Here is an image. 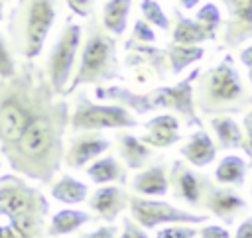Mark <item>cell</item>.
Wrapping results in <instances>:
<instances>
[{"label":"cell","mask_w":252,"mask_h":238,"mask_svg":"<svg viewBox=\"0 0 252 238\" xmlns=\"http://www.w3.org/2000/svg\"><path fill=\"white\" fill-rule=\"evenodd\" d=\"M49 201L28 179L0 175V238H47Z\"/></svg>","instance_id":"6da1fadb"},{"label":"cell","mask_w":252,"mask_h":238,"mask_svg":"<svg viewBox=\"0 0 252 238\" xmlns=\"http://www.w3.org/2000/svg\"><path fill=\"white\" fill-rule=\"evenodd\" d=\"M193 89V104L205 116H230L252 106V92L244 87L242 77L230 55L207 71H199Z\"/></svg>","instance_id":"7a4b0ae2"},{"label":"cell","mask_w":252,"mask_h":238,"mask_svg":"<svg viewBox=\"0 0 252 238\" xmlns=\"http://www.w3.org/2000/svg\"><path fill=\"white\" fill-rule=\"evenodd\" d=\"M57 18V0H16L8 12V41L12 55L33 61Z\"/></svg>","instance_id":"3957f363"},{"label":"cell","mask_w":252,"mask_h":238,"mask_svg":"<svg viewBox=\"0 0 252 238\" xmlns=\"http://www.w3.org/2000/svg\"><path fill=\"white\" fill-rule=\"evenodd\" d=\"M87 33L85 41H81V55L79 67L69 81L63 98L75 92L83 85H96L102 87L112 79H120V61H118V45L116 39L102 28V24L94 18H87Z\"/></svg>","instance_id":"277c9868"},{"label":"cell","mask_w":252,"mask_h":238,"mask_svg":"<svg viewBox=\"0 0 252 238\" xmlns=\"http://www.w3.org/2000/svg\"><path fill=\"white\" fill-rule=\"evenodd\" d=\"M140 126L138 118L124 106L110 102H93L85 92H79L69 114L71 132H100V130H126Z\"/></svg>","instance_id":"5b68a950"},{"label":"cell","mask_w":252,"mask_h":238,"mask_svg":"<svg viewBox=\"0 0 252 238\" xmlns=\"http://www.w3.org/2000/svg\"><path fill=\"white\" fill-rule=\"evenodd\" d=\"M81 39H83V26H79L75 22H67L49 51L47 65H45V77H47L53 92L61 98L71 81L75 59H77V53L81 47Z\"/></svg>","instance_id":"8992f818"},{"label":"cell","mask_w":252,"mask_h":238,"mask_svg":"<svg viewBox=\"0 0 252 238\" xmlns=\"http://www.w3.org/2000/svg\"><path fill=\"white\" fill-rule=\"evenodd\" d=\"M128 207L132 220L138 222L144 230L158 228L161 224H203L207 222V214H197L191 210H183L165 201H154L148 197H128Z\"/></svg>","instance_id":"52a82bcc"},{"label":"cell","mask_w":252,"mask_h":238,"mask_svg":"<svg viewBox=\"0 0 252 238\" xmlns=\"http://www.w3.org/2000/svg\"><path fill=\"white\" fill-rule=\"evenodd\" d=\"M199 67L193 69L185 79H181L179 83L171 85V87H156L150 92V100L154 104V108H161V110H171L175 114H179L187 126H195L197 130L203 128V122L195 110L193 104V83L199 75Z\"/></svg>","instance_id":"ba28073f"},{"label":"cell","mask_w":252,"mask_h":238,"mask_svg":"<svg viewBox=\"0 0 252 238\" xmlns=\"http://www.w3.org/2000/svg\"><path fill=\"white\" fill-rule=\"evenodd\" d=\"M124 65L134 71V81L138 85H150L154 81H163L169 77V63L165 49L154 43H132L124 41Z\"/></svg>","instance_id":"9c48e42d"},{"label":"cell","mask_w":252,"mask_h":238,"mask_svg":"<svg viewBox=\"0 0 252 238\" xmlns=\"http://www.w3.org/2000/svg\"><path fill=\"white\" fill-rule=\"evenodd\" d=\"M167 179H169V187L173 189V197L175 199H179L181 203H185V205H189L193 208L201 207L205 189H207V185L211 181L207 175L193 171L185 161L177 159V161L171 163Z\"/></svg>","instance_id":"30bf717a"},{"label":"cell","mask_w":252,"mask_h":238,"mask_svg":"<svg viewBox=\"0 0 252 238\" xmlns=\"http://www.w3.org/2000/svg\"><path fill=\"white\" fill-rule=\"evenodd\" d=\"M203 208H207L213 216H217L219 220H222L226 226L234 224L236 218L248 208V203L244 201L242 195H238L232 187L226 185H215L213 181H209L205 195H203Z\"/></svg>","instance_id":"8fae6325"},{"label":"cell","mask_w":252,"mask_h":238,"mask_svg":"<svg viewBox=\"0 0 252 238\" xmlns=\"http://www.w3.org/2000/svg\"><path fill=\"white\" fill-rule=\"evenodd\" d=\"M226 8L222 30L224 49H236L252 39V0H220Z\"/></svg>","instance_id":"7c38bea8"},{"label":"cell","mask_w":252,"mask_h":238,"mask_svg":"<svg viewBox=\"0 0 252 238\" xmlns=\"http://www.w3.org/2000/svg\"><path fill=\"white\" fill-rule=\"evenodd\" d=\"M110 140L100 132H77L63 153V163L71 169H81L110 149Z\"/></svg>","instance_id":"4fadbf2b"},{"label":"cell","mask_w":252,"mask_h":238,"mask_svg":"<svg viewBox=\"0 0 252 238\" xmlns=\"http://www.w3.org/2000/svg\"><path fill=\"white\" fill-rule=\"evenodd\" d=\"M128 197L130 195L118 185H102L89 197V207L98 218L112 224L126 210Z\"/></svg>","instance_id":"5bb4252c"},{"label":"cell","mask_w":252,"mask_h":238,"mask_svg":"<svg viewBox=\"0 0 252 238\" xmlns=\"http://www.w3.org/2000/svg\"><path fill=\"white\" fill-rule=\"evenodd\" d=\"M146 134L140 138L150 148H169L181 140L179 136V120L175 114H158L144 122Z\"/></svg>","instance_id":"9a60e30c"},{"label":"cell","mask_w":252,"mask_h":238,"mask_svg":"<svg viewBox=\"0 0 252 238\" xmlns=\"http://www.w3.org/2000/svg\"><path fill=\"white\" fill-rule=\"evenodd\" d=\"M94 98L98 100H110L116 102L124 108H128L132 114H150L154 112V104L150 100V92H134L126 87H118V85H108V87H96L94 89Z\"/></svg>","instance_id":"2e32d148"},{"label":"cell","mask_w":252,"mask_h":238,"mask_svg":"<svg viewBox=\"0 0 252 238\" xmlns=\"http://www.w3.org/2000/svg\"><path fill=\"white\" fill-rule=\"evenodd\" d=\"M179 153L183 155L185 161H189L195 167H207L215 161L217 157V146L211 140V136L207 134L205 128L195 130L189 140L179 148Z\"/></svg>","instance_id":"e0dca14e"},{"label":"cell","mask_w":252,"mask_h":238,"mask_svg":"<svg viewBox=\"0 0 252 238\" xmlns=\"http://www.w3.org/2000/svg\"><path fill=\"white\" fill-rule=\"evenodd\" d=\"M132 191L138 197H165L169 193V179L163 165H150L132 179Z\"/></svg>","instance_id":"ac0fdd59"},{"label":"cell","mask_w":252,"mask_h":238,"mask_svg":"<svg viewBox=\"0 0 252 238\" xmlns=\"http://www.w3.org/2000/svg\"><path fill=\"white\" fill-rule=\"evenodd\" d=\"M116 144H118L120 159L126 163L128 169H142L148 163V159L154 155V148L146 146L138 136L130 132H120L116 136Z\"/></svg>","instance_id":"d6986e66"},{"label":"cell","mask_w":252,"mask_h":238,"mask_svg":"<svg viewBox=\"0 0 252 238\" xmlns=\"http://www.w3.org/2000/svg\"><path fill=\"white\" fill-rule=\"evenodd\" d=\"M93 216L87 210H79V208H61L55 214H51L49 224H47V238H57V236H65L71 234L75 230H79L83 224L91 222Z\"/></svg>","instance_id":"ffe728a7"},{"label":"cell","mask_w":252,"mask_h":238,"mask_svg":"<svg viewBox=\"0 0 252 238\" xmlns=\"http://www.w3.org/2000/svg\"><path fill=\"white\" fill-rule=\"evenodd\" d=\"M130 8H132V0H106L104 2L100 24L112 37H120L126 33Z\"/></svg>","instance_id":"44dd1931"},{"label":"cell","mask_w":252,"mask_h":238,"mask_svg":"<svg viewBox=\"0 0 252 238\" xmlns=\"http://www.w3.org/2000/svg\"><path fill=\"white\" fill-rule=\"evenodd\" d=\"M85 171H87V177L96 185H106V183H116V181L126 183V169L114 155L96 157L94 161L89 163Z\"/></svg>","instance_id":"7402d4cb"},{"label":"cell","mask_w":252,"mask_h":238,"mask_svg":"<svg viewBox=\"0 0 252 238\" xmlns=\"http://www.w3.org/2000/svg\"><path fill=\"white\" fill-rule=\"evenodd\" d=\"M211 128L217 138V146L220 149H242L244 132L232 116H213Z\"/></svg>","instance_id":"603a6c76"},{"label":"cell","mask_w":252,"mask_h":238,"mask_svg":"<svg viewBox=\"0 0 252 238\" xmlns=\"http://www.w3.org/2000/svg\"><path fill=\"white\" fill-rule=\"evenodd\" d=\"M49 195L63 205H79L85 203L89 197V185L71 177V175H61L55 183L49 187Z\"/></svg>","instance_id":"cb8c5ba5"},{"label":"cell","mask_w":252,"mask_h":238,"mask_svg":"<svg viewBox=\"0 0 252 238\" xmlns=\"http://www.w3.org/2000/svg\"><path fill=\"white\" fill-rule=\"evenodd\" d=\"M248 171V161L240 155H224L215 167V179L219 185L226 187H242Z\"/></svg>","instance_id":"d4e9b609"},{"label":"cell","mask_w":252,"mask_h":238,"mask_svg":"<svg viewBox=\"0 0 252 238\" xmlns=\"http://www.w3.org/2000/svg\"><path fill=\"white\" fill-rule=\"evenodd\" d=\"M167 53V63H169V73L173 77H179L189 65L197 63L199 59L205 57V49L201 45H179V43H169L165 47Z\"/></svg>","instance_id":"484cf974"},{"label":"cell","mask_w":252,"mask_h":238,"mask_svg":"<svg viewBox=\"0 0 252 238\" xmlns=\"http://www.w3.org/2000/svg\"><path fill=\"white\" fill-rule=\"evenodd\" d=\"M173 16H175V28H173V41L171 43H179V45H197V43H203L209 37V33L191 18L183 16L179 8L173 10Z\"/></svg>","instance_id":"4316f807"},{"label":"cell","mask_w":252,"mask_h":238,"mask_svg":"<svg viewBox=\"0 0 252 238\" xmlns=\"http://www.w3.org/2000/svg\"><path fill=\"white\" fill-rule=\"evenodd\" d=\"M195 22L209 33L211 41H215L217 35H219V28H220V24H222L220 10L217 8V4L207 2V4H203V6L197 10V14H195Z\"/></svg>","instance_id":"83f0119b"},{"label":"cell","mask_w":252,"mask_h":238,"mask_svg":"<svg viewBox=\"0 0 252 238\" xmlns=\"http://www.w3.org/2000/svg\"><path fill=\"white\" fill-rule=\"evenodd\" d=\"M140 12L142 20L150 24L152 28H158L161 31H169V18L165 16L163 8L156 0H140Z\"/></svg>","instance_id":"f1b7e54d"},{"label":"cell","mask_w":252,"mask_h":238,"mask_svg":"<svg viewBox=\"0 0 252 238\" xmlns=\"http://www.w3.org/2000/svg\"><path fill=\"white\" fill-rule=\"evenodd\" d=\"M16 67H18V61L14 59L10 47H8V41L4 37V33L0 31V77L2 79H8L16 73Z\"/></svg>","instance_id":"f546056e"},{"label":"cell","mask_w":252,"mask_h":238,"mask_svg":"<svg viewBox=\"0 0 252 238\" xmlns=\"http://www.w3.org/2000/svg\"><path fill=\"white\" fill-rule=\"evenodd\" d=\"M197 232L193 224H167L156 232V238H195Z\"/></svg>","instance_id":"4dcf8cb0"},{"label":"cell","mask_w":252,"mask_h":238,"mask_svg":"<svg viewBox=\"0 0 252 238\" xmlns=\"http://www.w3.org/2000/svg\"><path fill=\"white\" fill-rule=\"evenodd\" d=\"M126 41H132V43H156V31L142 18H136L134 28H132V35Z\"/></svg>","instance_id":"1f68e13d"},{"label":"cell","mask_w":252,"mask_h":238,"mask_svg":"<svg viewBox=\"0 0 252 238\" xmlns=\"http://www.w3.org/2000/svg\"><path fill=\"white\" fill-rule=\"evenodd\" d=\"M118 238H150V236H148V232L138 222H134L132 218L126 216L122 220V232H120Z\"/></svg>","instance_id":"d6a6232c"},{"label":"cell","mask_w":252,"mask_h":238,"mask_svg":"<svg viewBox=\"0 0 252 238\" xmlns=\"http://www.w3.org/2000/svg\"><path fill=\"white\" fill-rule=\"evenodd\" d=\"M69 10L79 16V18H89L93 16V8H94V2L96 0H65Z\"/></svg>","instance_id":"836d02e7"},{"label":"cell","mask_w":252,"mask_h":238,"mask_svg":"<svg viewBox=\"0 0 252 238\" xmlns=\"http://www.w3.org/2000/svg\"><path fill=\"white\" fill-rule=\"evenodd\" d=\"M242 128H244V146H242V151L248 155V163L252 165V110H248L244 114Z\"/></svg>","instance_id":"e575fe53"},{"label":"cell","mask_w":252,"mask_h":238,"mask_svg":"<svg viewBox=\"0 0 252 238\" xmlns=\"http://www.w3.org/2000/svg\"><path fill=\"white\" fill-rule=\"evenodd\" d=\"M201 238H232L230 232L220 224H207L197 232Z\"/></svg>","instance_id":"d590c367"},{"label":"cell","mask_w":252,"mask_h":238,"mask_svg":"<svg viewBox=\"0 0 252 238\" xmlns=\"http://www.w3.org/2000/svg\"><path fill=\"white\" fill-rule=\"evenodd\" d=\"M116 226L114 224H104V226H98L91 232H85L81 234L79 238H116Z\"/></svg>","instance_id":"8d00e7d4"},{"label":"cell","mask_w":252,"mask_h":238,"mask_svg":"<svg viewBox=\"0 0 252 238\" xmlns=\"http://www.w3.org/2000/svg\"><path fill=\"white\" fill-rule=\"evenodd\" d=\"M234 238H252V216H246L238 226Z\"/></svg>","instance_id":"74e56055"},{"label":"cell","mask_w":252,"mask_h":238,"mask_svg":"<svg viewBox=\"0 0 252 238\" xmlns=\"http://www.w3.org/2000/svg\"><path fill=\"white\" fill-rule=\"evenodd\" d=\"M238 59H240V63L244 65V67H252V45H246L244 49H240V55H238Z\"/></svg>","instance_id":"f35d334b"},{"label":"cell","mask_w":252,"mask_h":238,"mask_svg":"<svg viewBox=\"0 0 252 238\" xmlns=\"http://www.w3.org/2000/svg\"><path fill=\"white\" fill-rule=\"evenodd\" d=\"M179 4H181V8H185V10H193L201 0H177Z\"/></svg>","instance_id":"ab89813d"},{"label":"cell","mask_w":252,"mask_h":238,"mask_svg":"<svg viewBox=\"0 0 252 238\" xmlns=\"http://www.w3.org/2000/svg\"><path fill=\"white\" fill-rule=\"evenodd\" d=\"M4 20V2H0V22Z\"/></svg>","instance_id":"60d3db41"},{"label":"cell","mask_w":252,"mask_h":238,"mask_svg":"<svg viewBox=\"0 0 252 238\" xmlns=\"http://www.w3.org/2000/svg\"><path fill=\"white\" fill-rule=\"evenodd\" d=\"M248 81H250V85H252V67L248 69Z\"/></svg>","instance_id":"b9f144b4"},{"label":"cell","mask_w":252,"mask_h":238,"mask_svg":"<svg viewBox=\"0 0 252 238\" xmlns=\"http://www.w3.org/2000/svg\"><path fill=\"white\" fill-rule=\"evenodd\" d=\"M0 167H2V159H0Z\"/></svg>","instance_id":"7bdbcfd3"},{"label":"cell","mask_w":252,"mask_h":238,"mask_svg":"<svg viewBox=\"0 0 252 238\" xmlns=\"http://www.w3.org/2000/svg\"><path fill=\"white\" fill-rule=\"evenodd\" d=\"M250 193H252V187H250Z\"/></svg>","instance_id":"ee69618b"},{"label":"cell","mask_w":252,"mask_h":238,"mask_svg":"<svg viewBox=\"0 0 252 238\" xmlns=\"http://www.w3.org/2000/svg\"><path fill=\"white\" fill-rule=\"evenodd\" d=\"M0 2H4V0H0Z\"/></svg>","instance_id":"f6af8a7d"}]
</instances>
